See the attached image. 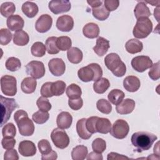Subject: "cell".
<instances>
[{"mask_svg":"<svg viewBox=\"0 0 160 160\" xmlns=\"http://www.w3.org/2000/svg\"><path fill=\"white\" fill-rule=\"evenodd\" d=\"M78 76L80 80L83 82H95L102 78V70L98 64L91 63L80 68L78 71Z\"/></svg>","mask_w":160,"mask_h":160,"instance_id":"cell-3","label":"cell"},{"mask_svg":"<svg viewBox=\"0 0 160 160\" xmlns=\"http://www.w3.org/2000/svg\"><path fill=\"white\" fill-rule=\"evenodd\" d=\"M36 104L39 109L42 111L48 112L49 110H51L52 108L51 104L49 102V100L43 96L39 97L38 99L36 101Z\"/></svg>","mask_w":160,"mask_h":160,"instance_id":"cell-47","label":"cell"},{"mask_svg":"<svg viewBox=\"0 0 160 160\" xmlns=\"http://www.w3.org/2000/svg\"><path fill=\"white\" fill-rule=\"evenodd\" d=\"M110 86V82L107 78H101L96 81L93 84V89L98 94H103Z\"/></svg>","mask_w":160,"mask_h":160,"instance_id":"cell-32","label":"cell"},{"mask_svg":"<svg viewBox=\"0 0 160 160\" xmlns=\"http://www.w3.org/2000/svg\"><path fill=\"white\" fill-rule=\"evenodd\" d=\"M107 159L108 160H122V159H129V158L122 154H119L116 152H111L108 154Z\"/></svg>","mask_w":160,"mask_h":160,"instance_id":"cell-56","label":"cell"},{"mask_svg":"<svg viewBox=\"0 0 160 160\" xmlns=\"http://www.w3.org/2000/svg\"><path fill=\"white\" fill-rule=\"evenodd\" d=\"M152 65V60L147 56H138L133 58L131 60L132 68L139 72L145 71L146 69L150 68Z\"/></svg>","mask_w":160,"mask_h":160,"instance_id":"cell-11","label":"cell"},{"mask_svg":"<svg viewBox=\"0 0 160 160\" xmlns=\"http://www.w3.org/2000/svg\"><path fill=\"white\" fill-rule=\"evenodd\" d=\"M67 57L70 62L72 64H78L82 61L83 54L81 50L79 48L72 47L68 50Z\"/></svg>","mask_w":160,"mask_h":160,"instance_id":"cell-27","label":"cell"},{"mask_svg":"<svg viewBox=\"0 0 160 160\" xmlns=\"http://www.w3.org/2000/svg\"><path fill=\"white\" fill-rule=\"evenodd\" d=\"M104 64L107 68L116 77H122L126 72V66L116 53L112 52L104 58Z\"/></svg>","mask_w":160,"mask_h":160,"instance_id":"cell-4","label":"cell"},{"mask_svg":"<svg viewBox=\"0 0 160 160\" xmlns=\"http://www.w3.org/2000/svg\"><path fill=\"white\" fill-rule=\"evenodd\" d=\"M37 81L36 79L32 77L25 78L21 83V88L23 92L26 94H31L36 90Z\"/></svg>","mask_w":160,"mask_h":160,"instance_id":"cell-23","label":"cell"},{"mask_svg":"<svg viewBox=\"0 0 160 160\" xmlns=\"http://www.w3.org/2000/svg\"><path fill=\"white\" fill-rule=\"evenodd\" d=\"M49 118V114L48 112L42 111L41 110H39L38 111L34 112L32 116V121L36 123L42 124L45 123Z\"/></svg>","mask_w":160,"mask_h":160,"instance_id":"cell-43","label":"cell"},{"mask_svg":"<svg viewBox=\"0 0 160 160\" xmlns=\"http://www.w3.org/2000/svg\"><path fill=\"white\" fill-rule=\"evenodd\" d=\"M123 86L124 89L129 92H136L141 86L140 80L136 76H128L126 77L123 81Z\"/></svg>","mask_w":160,"mask_h":160,"instance_id":"cell-20","label":"cell"},{"mask_svg":"<svg viewBox=\"0 0 160 160\" xmlns=\"http://www.w3.org/2000/svg\"><path fill=\"white\" fill-rule=\"evenodd\" d=\"M22 12L29 18H34L38 12L39 9L38 5L31 1H26L24 2L21 8Z\"/></svg>","mask_w":160,"mask_h":160,"instance_id":"cell-26","label":"cell"},{"mask_svg":"<svg viewBox=\"0 0 160 160\" xmlns=\"http://www.w3.org/2000/svg\"><path fill=\"white\" fill-rule=\"evenodd\" d=\"M82 32L85 37L90 39L97 38L99 34V28L98 24L94 22L87 23L82 28Z\"/></svg>","mask_w":160,"mask_h":160,"instance_id":"cell-24","label":"cell"},{"mask_svg":"<svg viewBox=\"0 0 160 160\" xmlns=\"http://www.w3.org/2000/svg\"><path fill=\"white\" fill-rule=\"evenodd\" d=\"M29 37L28 34L22 30L16 31L13 34V42L17 46H26L29 42Z\"/></svg>","mask_w":160,"mask_h":160,"instance_id":"cell-31","label":"cell"},{"mask_svg":"<svg viewBox=\"0 0 160 160\" xmlns=\"http://www.w3.org/2000/svg\"><path fill=\"white\" fill-rule=\"evenodd\" d=\"M58 158L57 152L54 151H51L49 154L46 155H42V160H55Z\"/></svg>","mask_w":160,"mask_h":160,"instance_id":"cell-58","label":"cell"},{"mask_svg":"<svg viewBox=\"0 0 160 160\" xmlns=\"http://www.w3.org/2000/svg\"><path fill=\"white\" fill-rule=\"evenodd\" d=\"M18 151L20 154L22 156H33L36 153V148L33 142L25 140L19 142L18 146Z\"/></svg>","mask_w":160,"mask_h":160,"instance_id":"cell-16","label":"cell"},{"mask_svg":"<svg viewBox=\"0 0 160 160\" xmlns=\"http://www.w3.org/2000/svg\"><path fill=\"white\" fill-rule=\"evenodd\" d=\"M12 34L11 31L6 28H2L0 30V44L2 46L9 44L12 39Z\"/></svg>","mask_w":160,"mask_h":160,"instance_id":"cell-46","label":"cell"},{"mask_svg":"<svg viewBox=\"0 0 160 160\" xmlns=\"http://www.w3.org/2000/svg\"><path fill=\"white\" fill-rule=\"evenodd\" d=\"M6 24L9 30L12 31H19L23 28L24 21L21 16L18 14H15L8 18Z\"/></svg>","mask_w":160,"mask_h":160,"instance_id":"cell-17","label":"cell"},{"mask_svg":"<svg viewBox=\"0 0 160 160\" xmlns=\"http://www.w3.org/2000/svg\"><path fill=\"white\" fill-rule=\"evenodd\" d=\"M52 24V19L51 16L48 14H42L37 19L35 24V28L38 32L44 33L51 29Z\"/></svg>","mask_w":160,"mask_h":160,"instance_id":"cell-13","label":"cell"},{"mask_svg":"<svg viewBox=\"0 0 160 160\" xmlns=\"http://www.w3.org/2000/svg\"><path fill=\"white\" fill-rule=\"evenodd\" d=\"M51 84L52 82H46L42 84L40 90L42 96L45 98H51L53 96L51 92Z\"/></svg>","mask_w":160,"mask_h":160,"instance_id":"cell-51","label":"cell"},{"mask_svg":"<svg viewBox=\"0 0 160 160\" xmlns=\"http://www.w3.org/2000/svg\"><path fill=\"white\" fill-rule=\"evenodd\" d=\"M157 139L158 137L152 133L146 131H139L132 135L131 141L137 151L142 152L149 150Z\"/></svg>","mask_w":160,"mask_h":160,"instance_id":"cell-1","label":"cell"},{"mask_svg":"<svg viewBox=\"0 0 160 160\" xmlns=\"http://www.w3.org/2000/svg\"><path fill=\"white\" fill-rule=\"evenodd\" d=\"M56 44L60 51H64L69 50L71 48L72 41L71 38L68 36H60L57 38Z\"/></svg>","mask_w":160,"mask_h":160,"instance_id":"cell-39","label":"cell"},{"mask_svg":"<svg viewBox=\"0 0 160 160\" xmlns=\"http://www.w3.org/2000/svg\"><path fill=\"white\" fill-rule=\"evenodd\" d=\"M110 47L109 41L103 37H99L96 40V44L93 47L94 52L99 56H104Z\"/></svg>","mask_w":160,"mask_h":160,"instance_id":"cell-21","label":"cell"},{"mask_svg":"<svg viewBox=\"0 0 160 160\" xmlns=\"http://www.w3.org/2000/svg\"><path fill=\"white\" fill-rule=\"evenodd\" d=\"M16 144L14 138H3L1 140V144L4 149L8 150L13 149Z\"/></svg>","mask_w":160,"mask_h":160,"instance_id":"cell-53","label":"cell"},{"mask_svg":"<svg viewBox=\"0 0 160 160\" xmlns=\"http://www.w3.org/2000/svg\"><path fill=\"white\" fill-rule=\"evenodd\" d=\"M14 119L16 121L19 132L23 136H30L34 132V125L31 119L28 118V113L22 110H18L14 115Z\"/></svg>","mask_w":160,"mask_h":160,"instance_id":"cell-2","label":"cell"},{"mask_svg":"<svg viewBox=\"0 0 160 160\" xmlns=\"http://www.w3.org/2000/svg\"><path fill=\"white\" fill-rule=\"evenodd\" d=\"M46 51V46L42 42H35L31 48V52L32 56L41 58L45 55Z\"/></svg>","mask_w":160,"mask_h":160,"instance_id":"cell-36","label":"cell"},{"mask_svg":"<svg viewBox=\"0 0 160 160\" xmlns=\"http://www.w3.org/2000/svg\"><path fill=\"white\" fill-rule=\"evenodd\" d=\"M129 131L128 123L123 119H118L112 124L110 134L114 138L119 139L125 138Z\"/></svg>","mask_w":160,"mask_h":160,"instance_id":"cell-9","label":"cell"},{"mask_svg":"<svg viewBox=\"0 0 160 160\" xmlns=\"http://www.w3.org/2000/svg\"><path fill=\"white\" fill-rule=\"evenodd\" d=\"M1 89L2 92L9 96H15L17 93V81L15 77L4 75L1 78Z\"/></svg>","mask_w":160,"mask_h":160,"instance_id":"cell-7","label":"cell"},{"mask_svg":"<svg viewBox=\"0 0 160 160\" xmlns=\"http://www.w3.org/2000/svg\"><path fill=\"white\" fill-rule=\"evenodd\" d=\"M104 3V7L109 12L116 10L119 5L118 0H105Z\"/></svg>","mask_w":160,"mask_h":160,"instance_id":"cell-54","label":"cell"},{"mask_svg":"<svg viewBox=\"0 0 160 160\" xmlns=\"http://www.w3.org/2000/svg\"><path fill=\"white\" fill-rule=\"evenodd\" d=\"M124 96L125 94L123 91L120 89H114L109 92L108 98L110 102L114 105H118L123 100Z\"/></svg>","mask_w":160,"mask_h":160,"instance_id":"cell-33","label":"cell"},{"mask_svg":"<svg viewBox=\"0 0 160 160\" xmlns=\"http://www.w3.org/2000/svg\"><path fill=\"white\" fill-rule=\"evenodd\" d=\"M51 138L54 146L59 149H65L69 144V138L66 132L59 128L52 130Z\"/></svg>","mask_w":160,"mask_h":160,"instance_id":"cell-8","label":"cell"},{"mask_svg":"<svg viewBox=\"0 0 160 160\" xmlns=\"http://www.w3.org/2000/svg\"><path fill=\"white\" fill-rule=\"evenodd\" d=\"M6 68L12 72L19 70L21 66V62L20 60L15 57L9 58L5 64Z\"/></svg>","mask_w":160,"mask_h":160,"instance_id":"cell-41","label":"cell"},{"mask_svg":"<svg viewBox=\"0 0 160 160\" xmlns=\"http://www.w3.org/2000/svg\"><path fill=\"white\" fill-rule=\"evenodd\" d=\"M86 119L82 118L78 120L76 123V131L78 136L81 139H85V140L89 139L92 136V134L90 133L86 128Z\"/></svg>","mask_w":160,"mask_h":160,"instance_id":"cell-28","label":"cell"},{"mask_svg":"<svg viewBox=\"0 0 160 160\" xmlns=\"http://www.w3.org/2000/svg\"><path fill=\"white\" fill-rule=\"evenodd\" d=\"M152 30V22L149 18H140L137 19V22L133 28L132 34L134 38L144 39L147 38Z\"/></svg>","mask_w":160,"mask_h":160,"instance_id":"cell-6","label":"cell"},{"mask_svg":"<svg viewBox=\"0 0 160 160\" xmlns=\"http://www.w3.org/2000/svg\"><path fill=\"white\" fill-rule=\"evenodd\" d=\"M1 98V127H2L10 118L12 111L18 108V104L13 98L0 96Z\"/></svg>","mask_w":160,"mask_h":160,"instance_id":"cell-5","label":"cell"},{"mask_svg":"<svg viewBox=\"0 0 160 160\" xmlns=\"http://www.w3.org/2000/svg\"><path fill=\"white\" fill-rule=\"evenodd\" d=\"M3 138H14L16 134V129L13 123L9 122L4 125L2 129Z\"/></svg>","mask_w":160,"mask_h":160,"instance_id":"cell-44","label":"cell"},{"mask_svg":"<svg viewBox=\"0 0 160 160\" xmlns=\"http://www.w3.org/2000/svg\"><path fill=\"white\" fill-rule=\"evenodd\" d=\"M87 2L89 5H90L92 8H98L102 4V1H87Z\"/></svg>","mask_w":160,"mask_h":160,"instance_id":"cell-59","label":"cell"},{"mask_svg":"<svg viewBox=\"0 0 160 160\" xmlns=\"http://www.w3.org/2000/svg\"><path fill=\"white\" fill-rule=\"evenodd\" d=\"M125 48L129 53L136 54L141 52L143 48V44L141 41L137 39H131L126 42Z\"/></svg>","mask_w":160,"mask_h":160,"instance_id":"cell-25","label":"cell"},{"mask_svg":"<svg viewBox=\"0 0 160 160\" xmlns=\"http://www.w3.org/2000/svg\"><path fill=\"white\" fill-rule=\"evenodd\" d=\"M158 144H159V142H158L157 143H156V144L154 146V154H158V155H159V145H158Z\"/></svg>","mask_w":160,"mask_h":160,"instance_id":"cell-61","label":"cell"},{"mask_svg":"<svg viewBox=\"0 0 160 160\" xmlns=\"http://www.w3.org/2000/svg\"><path fill=\"white\" fill-rule=\"evenodd\" d=\"M149 78L154 80L156 81L159 79L160 78V74H159V61H158L157 62L154 63V64L151 66L150 70L148 72Z\"/></svg>","mask_w":160,"mask_h":160,"instance_id":"cell-49","label":"cell"},{"mask_svg":"<svg viewBox=\"0 0 160 160\" xmlns=\"http://www.w3.org/2000/svg\"><path fill=\"white\" fill-rule=\"evenodd\" d=\"M66 93L69 99H76L81 97L82 94V91L78 85L72 83L67 88Z\"/></svg>","mask_w":160,"mask_h":160,"instance_id":"cell-38","label":"cell"},{"mask_svg":"<svg viewBox=\"0 0 160 160\" xmlns=\"http://www.w3.org/2000/svg\"><path fill=\"white\" fill-rule=\"evenodd\" d=\"M26 73L34 79H40L45 74V67L42 62L32 61L26 66Z\"/></svg>","mask_w":160,"mask_h":160,"instance_id":"cell-10","label":"cell"},{"mask_svg":"<svg viewBox=\"0 0 160 160\" xmlns=\"http://www.w3.org/2000/svg\"><path fill=\"white\" fill-rule=\"evenodd\" d=\"M72 122L71 114L66 111L61 112L57 117L56 124L59 128L66 129L70 128Z\"/></svg>","mask_w":160,"mask_h":160,"instance_id":"cell-19","label":"cell"},{"mask_svg":"<svg viewBox=\"0 0 160 160\" xmlns=\"http://www.w3.org/2000/svg\"><path fill=\"white\" fill-rule=\"evenodd\" d=\"M88 150L84 145H78L71 151V157L73 160H83L87 157Z\"/></svg>","mask_w":160,"mask_h":160,"instance_id":"cell-30","label":"cell"},{"mask_svg":"<svg viewBox=\"0 0 160 160\" xmlns=\"http://www.w3.org/2000/svg\"><path fill=\"white\" fill-rule=\"evenodd\" d=\"M97 109L102 113L108 114L112 111V106L109 101L105 99H100L96 102Z\"/></svg>","mask_w":160,"mask_h":160,"instance_id":"cell-42","label":"cell"},{"mask_svg":"<svg viewBox=\"0 0 160 160\" xmlns=\"http://www.w3.org/2000/svg\"><path fill=\"white\" fill-rule=\"evenodd\" d=\"M92 148L93 151L102 153L106 148V142L102 138H96L92 142Z\"/></svg>","mask_w":160,"mask_h":160,"instance_id":"cell-45","label":"cell"},{"mask_svg":"<svg viewBox=\"0 0 160 160\" xmlns=\"http://www.w3.org/2000/svg\"><path fill=\"white\" fill-rule=\"evenodd\" d=\"M57 37L51 36L49 37L45 42V46L46 48V51L49 54H56L59 52V49H58L56 44Z\"/></svg>","mask_w":160,"mask_h":160,"instance_id":"cell-37","label":"cell"},{"mask_svg":"<svg viewBox=\"0 0 160 160\" xmlns=\"http://www.w3.org/2000/svg\"><path fill=\"white\" fill-rule=\"evenodd\" d=\"M38 147L42 155H46L52 151L50 142L47 139H41L38 143Z\"/></svg>","mask_w":160,"mask_h":160,"instance_id":"cell-48","label":"cell"},{"mask_svg":"<svg viewBox=\"0 0 160 160\" xmlns=\"http://www.w3.org/2000/svg\"><path fill=\"white\" fill-rule=\"evenodd\" d=\"M134 13L137 19L140 18H148L151 15V12L144 1H139L136 6L134 9Z\"/></svg>","mask_w":160,"mask_h":160,"instance_id":"cell-22","label":"cell"},{"mask_svg":"<svg viewBox=\"0 0 160 160\" xmlns=\"http://www.w3.org/2000/svg\"><path fill=\"white\" fill-rule=\"evenodd\" d=\"M66 84L62 81H57L52 82L51 92L53 96H59L62 95L66 90Z\"/></svg>","mask_w":160,"mask_h":160,"instance_id":"cell-40","label":"cell"},{"mask_svg":"<svg viewBox=\"0 0 160 160\" xmlns=\"http://www.w3.org/2000/svg\"><path fill=\"white\" fill-rule=\"evenodd\" d=\"M97 132L108 134L111 129V122L108 118H98L96 124Z\"/></svg>","mask_w":160,"mask_h":160,"instance_id":"cell-29","label":"cell"},{"mask_svg":"<svg viewBox=\"0 0 160 160\" xmlns=\"http://www.w3.org/2000/svg\"><path fill=\"white\" fill-rule=\"evenodd\" d=\"M92 12L93 16L99 21H104L108 19L109 16V11H108L102 4L98 8H92Z\"/></svg>","mask_w":160,"mask_h":160,"instance_id":"cell-34","label":"cell"},{"mask_svg":"<svg viewBox=\"0 0 160 160\" xmlns=\"http://www.w3.org/2000/svg\"><path fill=\"white\" fill-rule=\"evenodd\" d=\"M4 160H18L19 156L16 149H11L7 150L4 155Z\"/></svg>","mask_w":160,"mask_h":160,"instance_id":"cell-55","label":"cell"},{"mask_svg":"<svg viewBox=\"0 0 160 160\" xmlns=\"http://www.w3.org/2000/svg\"><path fill=\"white\" fill-rule=\"evenodd\" d=\"M48 8L54 14L68 12L71 8L70 1L68 0H53L49 2Z\"/></svg>","mask_w":160,"mask_h":160,"instance_id":"cell-12","label":"cell"},{"mask_svg":"<svg viewBox=\"0 0 160 160\" xmlns=\"http://www.w3.org/2000/svg\"><path fill=\"white\" fill-rule=\"evenodd\" d=\"M86 159L88 160H102L103 157L101 153H98L96 152H91L89 154L87 155Z\"/></svg>","mask_w":160,"mask_h":160,"instance_id":"cell-57","label":"cell"},{"mask_svg":"<svg viewBox=\"0 0 160 160\" xmlns=\"http://www.w3.org/2000/svg\"><path fill=\"white\" fill-rule=\"evenodd\" d=\"M99 117L98 116H91L89 117V118L86 119V126L88 131L91 133L94 134L97 132L96 131V124L97 119H98Z\"/></svg>","mask_w":160,"mask_h":160,"instance_id":"cell-50","label":"cell"},{"mask_svg":"<svg viewBox=\"0 0 160 160\" xmlns=\"http://www.w3.org/2000/svg\"><path fill=\"white\" fill-rule=\"evenodd\" d=\"M68 104L71 109L77 111L82 108L83 105V100L81 97L76 99H69Z\"/></svg>","mask_w":160,"mask_h":160,"instance_id":"cell-52","label":"cell"},{"mask_svg":"<svg viewBox=\"0 0 160 160\" xmlns=\"http://www.w3.org/2000/svg\"><path fill=\"white\" fill-rule=\"evenodd\" d=\"M16 11V6L12 2H3L0 7L1 14L5 18H9Z\"/></svg>","mask_w":160,"mask_h":160,"instance_id":"cell-35","label":"cell"},{"mask_svg":"<svg viewBox=\"0 0 160 160\" xmlns=\"http://www.w3.org/2000/svg\"><path fill=\"white\" fill-rule=\"evenodd\" d=\"M56 25L59 31L69 32L74 27V20L69 15H62L58 18Z\"/></svg>","mask_w":160,"mask_h":160,"instance_id":"cell-15","label":"cell"},{"mask_svg":"<svg viewBox=\"0 0 160 160\" xmlns=\"http://www.w3.org/2000/svg\"><path fill=\"white\" fill-rule=\"evenodd\" d=\"M48 68L51 73L55 76H62L66 70V65L61 58H53L48 62Z\"/></svg>","mask_w":160,"mask_h":160,"instance_id":"cell-14","label":"cell"},{"mask_svg":"<svg viewBox=\"0 0 160 160\" xmlns=\"http://www.w3.org/2000/svg\"><path fill=\"white\" fill-rule=\"evenodd\" d=\"M147 159H159V155L156 154H151L150 156H149L147 158Z\"/></svg>","mask_w":160,"mask_h":160,"instance_id":"cell-60","label":"cell"},{"mask_svg":"<svg viewBox=\"0 0 160 160\" xmlns=\"http://www.w3.org/2000/svg\"><path fill=\"white\" fill-rule=\"evenodd\" d=\"M135 101L132 99H126L122 100L119 104L116 105V112L120 114H128L131 113L135 108Z\"/></svg>","mask_w":160,"mask_h":160,"instance_id":"cell-18","label":"cell"}]
</instances>
